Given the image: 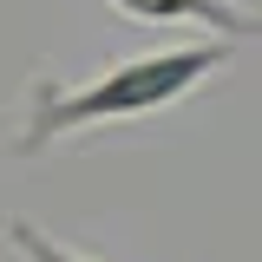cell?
Masks as SVG:
<instances>
[{
  "instance_id": "3957f363",
  "label": "cell",
  "mask_w": 262,
  "mask_h": 262,
  "mask_svg": "<svg viewBox=\"0 0 262 262\" xmlns=\"http://www.w3.org/2000/svg\"><path fill=\"white\" fill-rule=\"evenodd\" d=\"M7 243H13V256H20V262H98V256H85V249L53 243L33 216H7Z\"/></svg>"
},
{
  "instance_id": "7a4b0ae2",
  "label": "cell",
  "mask_w": 262,
  "mask_h": 262,
  "mask_svg": "<svg viewBox=\"0 0 262 262\" xmlns=\"http://www.w3.org/2000/svg\"><path fill=\"white\" fill-rule=\"evenodd\" d=\"M105 7L138 27H196L210 39H262V13H249L243 0H105Z\"/></svg>"
},
{
  "instance_id": "6da1fadb",
  "label": "cell",
  "mask_w": 262,
  "mask_h": 262,
  "mask_svg": "<svg viewBox=\"0 0 262 262\" xmlns=\"http://www.w3.org/2000/svg\"><path fill=\"white\" fill-rule=\"evenodd\" d=\"M229 66V39H196V46H170V53H138L92 72V79H27V105H20V131H13V158H46L59 138L98 125H125V118H151L164 105L190 98L203 79H216Z\"/></svg>"
}]
</instances>
